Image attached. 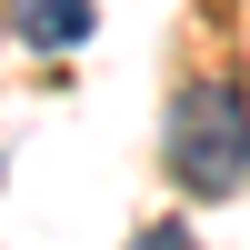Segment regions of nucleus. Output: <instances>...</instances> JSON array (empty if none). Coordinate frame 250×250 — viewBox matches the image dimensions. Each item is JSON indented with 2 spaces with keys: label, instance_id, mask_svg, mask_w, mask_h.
<instances>
[{
  "label": "nucleus",
  "instance_id": "1",
  "mask_svg": "<svg viewBox=\"0 0 250 250\" xmlns=\"http://www.w3.org/2000/svg\"><path fill=\"white\" fill-rule=\"evenodd\" d=\"M160 160H170V180L190 200H230L250 180V100L230 80H190L170 100V120H160Z\"/></svg>",
  "mask_w": 250,
  "mask_h": 250
},
{
  "label": "nucleus",
  "instance_id": "3",
  "mask_svg": "<svg viewBox=\"0 0 250 250\" xmlns=\"http://www.w3.org/2000/svg\"><path fill=\"white\" fill-rule=\"evenodd\" d=\"M130 250H200V240H190V230H180V220H150V230H140Z\"/></svg>",
  "mask_w": 250,
  "mask_h": 250
},
{
  "label": "nucleus",
  "instance_id": "2",
  "mask_svg": "<svg viewBox=\"0 0 250 250\" xmlns=\"http://www.w3.org/2000/svg\"><path fill=\"white\" fill-rule=\"evenodd\" d=\"M10 20H20V40H30V50H80V40L100 30L90 0H10Z\"/></svg>",
  "mask_w": 250,
  "mask_h": 250
}]
</instances>
